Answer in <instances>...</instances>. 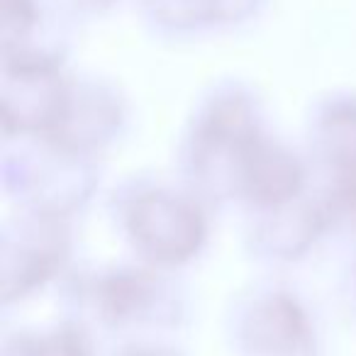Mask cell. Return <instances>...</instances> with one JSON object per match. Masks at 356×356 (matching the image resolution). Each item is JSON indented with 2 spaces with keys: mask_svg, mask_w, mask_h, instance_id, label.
Masks as SVG:
<instances>
[{
  "mask_svg": "<svg viewBox=\"0 0 356 356\" xmlns=\"http://www.w3.org/2000/svg\"><path fill=\"white\" fill-rule=\"evenodd\" d=\"M244 339L261 356H310L312 330L293 298L268 296L252 307Z\"/></svg>",
  "mask_w": 356,
  "mask_h": 356,
  "instance_id": "obj_4",
  "label": "cell"
},
{
  "mask_svg": "<svg viewBox=\"0 0 356 356\" xmlns=\"http://www.w3.org/2000/svg\"><path fill=\"white\" fill-rule=\"evenodd\" d=\"M152 283L144 276L134 273H118L108 281L100 283V307L105 317L113 322H122L127 317H134L142 307H147L149 296H152Z\"/></svg>",
  "mask_w": 356,
  "mask_h": 356,
  "instance_id": "obj_6",
  "label": "cell"
},
{
  "mask_svg": "<svg viewBox=\"0 0 356 356\" xmlns=\"http://www.w3.org/2000/svg\"><path fill=\"white\" fill-rule=\"evenodd\" d=\"M13 356H88V351H86V341L79 332L61 330L51 337H42V339H22L15 346Z\"/></svg>",
  "mask_w": 356,
  "mask_h": 356,
  "instance_id": "obj_7",
  "label": "cell"
},
{
  "mask_svg": "<svg viewBox=\"0 0 356 356\" xmlns=\"http://www.w3.org/2000/svg\"><path fill=\"white\" fill-rule=\"evenodd\" d=\"M69 98V90L51 61L20 56V64L8 66L3 100L8 127H15L17 132L51 134L64 118Z\"/></svg>",
  "mask_w": 356,
  "mask_h": 356,
  "instance_id": "obj_2",
  "label": "cell"
},
{
  "mask_svg": "<svg viewBox=\"0 0 356 356\" xmlns=\"http://www.w3.org/2000/svg\"><path fill=\"white\" fill-rule=\"evenodd\" d=\"M234 184L259 208H288L305 184V171L291 152L254 137L244 149Z\"/></svg>",
  "mask_w": 356,
  "mask_h": 356,
  "instance_id": "obj_3",
  "label": "cell"
},
{
  "mask_svg": "<svg viewBox=\"0 0 356 356\" xmlns=\"http://www.w3.org/2000/svg\"><path fill=\"white\" fill-rule=\"evenodd\" d=\"M129 356H163V354H156V351H132Z\"/></svg>",
  "mask_w": 356,
  "mask_h": 356,
  "instance_id": "obj_8",
  "label": "cell"
},
{
  "mask_svg": "<svg viewBox=\"0 0 356 356\" xmlns=\"http://www.w3.org/2000/svg\"><path fill=\"white\" fill-rule=\"evenodd\" d=\"M132 244L154 264L188 261L205 242V218L195 203L166 191H149L127 210Z\"/></svg>",
  "mask_w": 356,
  "mask_h": 356,
  "instance_id": "obj_1",
  "label": "cell"
},
{
  "mask_svg": "<svg viewBox=\"0 0 356 356\" xmlns=\"http://www.w3.org/2000/svg\"><path fill=\"white\" fill-rule=\"evenodd\" d=\"M327 161L334 171L330 193L332 220L356 229V105L344 103L330 110L322 127Z\"/></svg>",
  "mask_w": 356,
  "mask_h": 356,
  "instance_id": "obj_5",
  "label": "cell"
}]
</instances>
